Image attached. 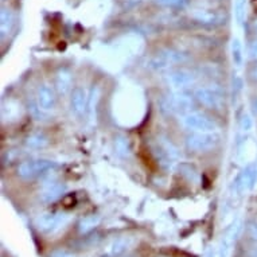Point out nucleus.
<instances>
[{
	"label": "nucleus",
	"mask_w": 257,
	"mask_h": 257,
	"mask_svg": "<svg viewBox=\"0 0 257 257\" xmlns=\"http://www.w3.org/2000/svg\"><path fill=\"white\" fill-rule=\"evenodd\" d=\"M181 124L193 132L217 131V122L202 112H189L181 117Z\"/></svg>",
	"instance_id": "1"
},
{
	"label": "nucleus",
	"mask_w": 257,
	"mask_h": 257,
	"mask_svg": "<svg viewBox=\"0 0 257 257\" xmlns=\"http://www.w3.org/2000/svg\"><path fill=\"white\" fill-rule=\"evenodd\" d=\"M219 142H221V136L217 134V131L193 132L186 139L187 148L195 152L210 151L218 146Z\"/></svg>",
	"instance_id": "2"
},
{
	"label": "nucleus",
	"mask_w": 257,
	"mask_h": 257,
	"mask_svg": "<svg viewBox=\"0 0 257 257\" xmlns=\"http://www.w3.org/2000/svg\"><path fill=\"white\" fill-rule=\"evenodd\" d=\"M55 167L54 162L47 159L26 160L18 167V175L23 179H34L51 171Z\"/></svg>",
	"instance_id": "3"
},
{
	"label": "nucleus",
	"mask_w": 257,
	"mask_h": 257,
	"mask_svg": "<svg viewBox=\"0 0 257 257\" xmlns=\"http://www.w3.org/2000/svg\"><path fill=\"white\" fill-rule=\"evenodd\" d=\"M194 96L202 105L211 108V109H221L223 105L222 89L214 86V85L199 86L198 89H195Z\"/></svg>",
	"instance_id": "4"
},
{
	"label": "nucleus",
	"mask_w": 257,
	"mask_h": 257,
	"mask_svg": "<svg viewBox=\"0 0 257 257\" xmlns=\"http://www.w3.org/2000/svg\"><path fill=\"white\" fill-rule=\"evenodd\" d=\"M186 61V55L179 53V51L174 50H165L156 54L154 58H151L148 66L151 69H156V70H160V69H166L174 65V63H179Z\"/></svg>",
	"instance_id": "5"
},
{
	"label": "nucleus",
	"mask_w": 257,
	"mask_h": 257,
	"mask_svg": "<svg viewBox=\"0 0 257 257\" xmlns=\"http://www.w3.org/2000/svg\"><path fill=\"white\" fill-rule=\"evenodd\" d=\"M170 86H173L177 90H183L186 88H190L195 84L197 76L194 72H191L189 69H177L169 74L167 77Z\"/></svg>",
	"instance_id": "6"
},
{
	"label": "nucleus",
	"mask_w": 257,
	"mask_h": 257,
	"mask_svg": "<svg viewBox=\"0 0 257 257\" xmlns=\"http://www.w3.org/2000/svg\"><path fill=\"white\" fill-rule=\"evenodd\" d=\"M166 108H169L170 112L178 114H186L191 112L193 108V98L190 97L189 94H186L181 90V92L175 93L174 96L167 98V105Z\"/></svg>",
	"instance_id": "7"
},
{
	"label": "nucleus",
	"mask_w": 257,
	"mask_h": 257,
	"mask_svg": "<svg viewBox=\"0 0 257 257\" xmlns=\"http://www.w3.org/2000/svg\"><path fill=\"white\" fill-rule=\"evenodd\" d=\"M37 104L43 113H49L55 108L54 90L49 85H41L37 92Z\"/></svg>",
	"instance_id": "8"
},
{
	"label": "nucleus",
	"mask_w": 257,
	"mask_h": 257,
	"mask_svg": "<svg viewBox=\"0 0 257 257\" xmlns=\"http://www.w3.org/2000/svg\"><path fill=\"white\" fill-rule=\"evenodd\" d=\"M70 108L72 113L77 118H82L88 109V97L86 93L82 88H76L72 92V98H70Z\"/></svg>",
	"instance_id": "9"
},
{
	"label": "nucleus",
	"mask_w": 257,
	"mask_h": 257,
	"mask_svg": "<svg viewBox=\"0 0 257 257\" xmlns=\"http://www.w3.org/2000/svg\"><path fill=\"white\" fill-rule=\"evenodd\" d=\"M257 178V170L256 167H253V166H248L246 169L242 171V173L237 177L236 179V187L237 191H246L253 186V183L256 182Z\"/></svg>",
	"instance_id": "10"
},
{
	"label": "nucleus",
	"mask_w": 257,
	"mask_h": 257,
	"mask_svg": "<svg viewBox=\"0 0 257 257\" xmlns=\"http://www.w3.org/2000/svg\"><path fill=\"white\" fill-rule=\"evenodd\" d=\"M72 74L68 72V70H59L57 73V77H55V89L58 90L59 94H68L72 89Z\"/></svg>",
	"instance_id": "11"
},
{
	"label": "nucleus",
	"mask_w": 257,
	"mask_h": 257,
	"mask_svg": "<svg viewBox=\"0 0 257 257\" xmlns=\"http://www.w3.org/2000/svg\"><path fill=\"white\" fill-rule=\"evenodd\" d=\"M15 25V17L11 10L3 9L0 14V31H2V38L5 39L7 35L13 31V27Z\"/></svg>",
	"instance_id": "12"
},
{
	"label": "nucleus",
	"mask_w": 257,
	"mask_h": 257,
	"mask_svg": "<svg viewBox=\"0 0 257 257\" xmlns=\"http://www.w3.org/2000/svg\"><path fill=\"white\" fill-rule=\"evenodd\" d=\"M62 193L63 186L61 185V183H58V182H53V183L47 185L46 187L43 189L41 197H42L43 201H46V202H53V201H55L57 198H59Z\"/></svg>",
	"instance_id": "13"
},
{
	"label": "nucleus",
	"mask_w": 257,
	"mask_h": 257,
	"mask_svg": "<svg viewBox=\"0 0 257 257\" xmlns=\"http://www.w3.org/2000/svg\"><path fill=\"white\" fill-rule=\"evenodd\" d=\"M193 18H194L195 21L201 22V23H218L221 21V15L217 13H211V11H202V10H199V11H195L193 14Z\"/></svg>",
	"instance_id": "14"
},
{
	"label": "nucleus",
	"mask_w": 257,
	"mask_h": 257,
	"mask_svg": "<svg viewBox=\"0 0 257 257\" xmlns=\"http://www.w3.org/2000/svg\"><path fill=\"white\" fill-rule=\"evenodd\" d=\"M63 214H47L43 215L42 218L39 219V225L41 228L46 229V230H50V229H54L58 226L59 223L62 222Z\"/></svg>",
	"instance_id": "15"
},
{
	"label": "nucleus",
	"mask_w": 257,
	"mask_h": 257,
	"mask_svg": "<svg viewBox=\"0 0 257 257\" xmlns=\"http://www.w3.org/2000/svg\"><path fill=\"white\" fill-rule=\"evenodd\" d=\"M47 143H49V140L42 134H34V135L29 136L27 140H26V146L29 148H33V150H39V148L46 147Z\"/></svg>",
	"instance_id": "16"
},
{
	"label": "nucleus",
	"mask_w": 257,
	"mask_h": 257,
	"mask_svg": "<svg viewBox=\"0 0 257 257\" xmlns=\"http://www.w3.org/2000/svg\"><path fill=\"white\" fill-rule=\"evenodd\" d=\"M98 98H100V89L98 86L96 88H93L92 90V94H90V97L88 100V109L86 112L89 113V118L90 120H94V112H96V106H97V102H98Z\"/></svg>",
	"instance_id": "17"
},
{
	"label": "nucleus",
	"mask_w": 257,
	"mask_h": 257,
	"mask_svg": "<svg viewBox=\"0 0 257 257\" xmlns=\"http://www.w3.org/2000/svg\"><path fill=\"white\" fill-rule=\"evenodd\" d=\"M232 58L236 66H241L244 54H242V45L238 39H233L232 42Z\"/></svg>",
	"instance_id": "18"
},
{
	"label": "nucleus",
	"mask_w": 257,
	"mask_h": 257,
	"mask_svg": "<svg viewBox=\"0 0 257 257\" xmlns=\"http://www.w3.org/2000/svg\"><path fill=\"white\" fill-rule=\"evenodd\" d=\"M246 14V0H234V15L238 23H242Z\"/></svg>",
	"instance_id": "19"
},
{
	"label": "nucleus",
	"mask_w": 257,
	"mask_h": 257,
	"mask_svg": "<svg viewBox=\"0 0 257 257\" xmlns=\"http://www.w3.org/2000/svg\"><path fill=\"white\" fill-rule=\"evenodd\" d=\"M240 125H241V130H242V131H245V132L250 131V130H252V125H253L252 118L249 117L248 114H244V116H242V118H241Z\"/></svg>",
	"instance_id": "20"
},
{
	"label": "nucleus",
	"mask_w": 257,
	"mask_h": 257,
	"mask_svg": "<svg viewBox=\"0 0 257 257\" xmlns=\"http://www.w3.org/2000/svg\"><path fill=\"white\" fill-rule=\"evenodd\" d=\"M156 3L166 7H175V6H182L186 0H155Z\"/></svg>",
	"instance_id": "21"
},
{
	"label": "nucleus",
	"mask_w": 257,
	"mask_h": 257,
	"mask_svg": "<svg viewBox=\"0 0 257 257\" xmlns=\"http://www.w3.org/2000/svg\"><path fill=\"white\" fill-rule=\"evenodd\" d=\"M116 148H117L118 154H124V155H126L128 154V151H130V148H128V142L124 139L121 140H117V143H116Z\"/></svg>",
	"instance_id": "22"
},
{
	"label": "nucleus",
	"mask_w": 257,
	"mask_h": 257,
	"mask_svg": "<svg viewBox=\"0 0 257 257\" xmlns=\"http://www.w3.org/2000/svg\"><path fill=\"white\" fill-rule=\"evenodd\" d=\"M249 58L250 59H257V41L250 43V46H249Z\"/></svg>",
	"instance_id": "23"
},
{
	"label": "nucleus",
	"mask_w": 257,
	"mask_h": 257,
	"mask_svg": "<svg viewBox=\"0 0 257 257\" xmlns=\"http://www.w3.org/2000/svg\"><path fill=\"white\" fill-rule=\"evenodd\" d=\"M253 77H254V78L257 80V68L254 69V72H253Z\"/></svg>",
	"instance_id": "24"
},
{
	"label": "nucleus",
	"mask_w": 257,
	"mask_h": 257,
	"mask_svg": "<svg viewBox=\"0 0 257 257\" xmlns=\"http://www.w3.org/2000/svg\"><path fill=\"white\" fill-rule=\"evenodd\" d=\"M254 112H256V113H257V100H256V101H254Z\"/></svg>",
	"instance_id": "25"
},
{
	"label": "nucleus",
	"mask_w": 257,
	"mask_h": 257,
	"mask_svg": "<svg viewBox=\"0 0 257 257\" xmlns=\"http://www.w3.org/2000/svg\"><path fill=\"white\" fill-rule=\"evenodd\" d=\"M254 29H256V30H257V21H256V22H254Z\"/></svg>",
	"instance_id": "26"
},
{
	"label": "nucleus",
	"mask_w": 257,
	"mask_h": 257,
	"mask_svg": "<svg viewBox=\"0 0 257 257\" xmlns=\"http://www.w3.org/2000/svg\"><path fill=\"white\" fill-rule=\"evenodd\" d=\"M256 233H257V223H256Z\"/></svg>",
	"instance_id": "27"
}]
</instances>
